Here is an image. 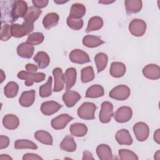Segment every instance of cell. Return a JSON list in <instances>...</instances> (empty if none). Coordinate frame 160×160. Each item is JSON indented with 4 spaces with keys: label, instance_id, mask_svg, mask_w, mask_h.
Wrapping results in <instances>:
<instances>
[{
    "label": "cell",
    "instance_id": "cell-27",
    "mask_svg": "<svg viewBox=\"0 0 160 160\" xmlns=\"http://www.w3.org/2000/svg\"><path fill=\"white\" fill-rule=\"evenodd\" d=\"M70 132L76 137L84 136L88 132V127L83 123L76 122L71 125L69 128Z\"/></svg>",
    "mask_w": 160,
    "mask_h": 160
},
{
    "label": "cell",
    "instance_id": "cell-8",
    "mask_svg": "<svg viewBox=\"0 0 160 160\" xmlns=\"http://www.w3.org/2000/svg\"><path fill=\"white\" fill-rule=\"evenodd\" d=\"M132 116V109L129 106H121L114 113L113 118L116 121L119 123H124L129 121Z\"/></svg>",
    "mask_w": 160,
    "mask_h": 160
},
{
    "label": "cell",
    "instance_id": "cell-45",
    "mask_svg": "<svg viewBox=\"0 0 160 160\" xmlns=\"http://www.w3.org/2000/svg\"><path fill=\"white\" fill-rule=\"evenodd\" d=\"M42 160V158L38 154L33 153H26L22 157V160Z\"/></svg>",
    "mask_w": 160,
    "mask_h": 160
},
{
    "label": "cell",
    "instance_id": "cell-20",
    "mask_svg": "<svg viewBox=\"0 0 160 160\" xmlns=\"http://www.w3.org/2000/svg\"><path fill=\"white\" fill-rule=\"evenodd\" d=\"M126 71V66L121 62H112L110 66L109 73L111 76L119 78L123 76Z\"/></svg>",
    "mask_w": 160,
    "mask_h": 160
},
{
    "label": "cell",
    "instance_id": "cell-43",
    "mask_svg": "<svg viewBox=\"0 0 160 160\" xmlns=\"http://www.w3.org/2000/svg\"><path fill=\"white\" fill-rule=\"evenodd\" d=\"M9 144V139L8 137L3 135L0 136V149H2L8 147Z\"/></svg>",
    "mask_w": 160,
    "mask_h": 160
},
{
    "label": "cell",
    "instance_id": "cell-7",
    "mask_svg": "<svg viewBox=\"0 0 160 160\" xmlns=\"http://www.w3.org/2000/svg\"><path fill=\"white\" fill-rule=\"evenodd\" d=\"M113 116V105L109 101H104L101 106L99 118L102 123H108Z\"/></svg>",
    "mask_w": 160,
    "mask_h": 160
},
{
    "label": "cell",
    "instance_id": "cell-17",
    "mask_svg": "<svg viewBox=\"0 0 160 160\" xmlns=\"http://www.w3.org/2000/svg\"><path fill=\"white\" fill-rule=\"evenodd\" d=\"M34 51V46L29 43L22 42L17 48V53L18 56L22 58H31Z\"/></svg>",
    "mask_w": 160,
    "mask_h": 160
},
{
    "label": "cell",
    "instance_id": "cell-46",
    "mask_svg": "<svg viewBox=\"0 0 160 160\" xmlns=\"http://www.w3.org/2000/svg\"><path fill=\"white\" fill-rule=\"evenodd\" d=\"M25 68L26 69V71L31 72H36L38 71V66L33 64H27L25 66Z\"/></svg>",
    "mask_w": 160,
    "mask_h": 160
},
{
    "label": "cell",
    "instance_id": "cell-22",
    "mask_svg": "<svg viewBox=\"0 0 160 160\" xmlns=\"http://www.w3.org/2000/svg\"><path fill=\"white\" fill-rule=\"evenodd\" d=\"M82 42L84 46L90 48H96L105 43V42L103 40H102L99 36L93 35L85 36L82 38Z\"/></svg>",
    "mask_w": 160,
    "mask_h": 160
},
{
    "label": "cell",
    "instance_id": "cell-26",
    "mask_svg": "<svg viewBox=\"0 0 160 160\" xmlns=\"http://www.w3.org/2000/svg\"><path fill=\"white\" fill-rule=\"evenodd\" d=\"M59 16L56 12H50L47 14L43 18L42 24L46 29H49L56 26L59 22Z\"/></svg>",
    "mask_w": 160,
    "mask_h": 160
},
{
    "label": "cell",
    "instance_id": "cell-32",
    "mask_svg": "<svg viewBox=\"0 0 160 160\" xmlns=\"http://www.w3.org/2000/svg\"><path fill=\"white\" fill-rule=\"evenodd\" d=\"M34 138L39 142L46 144V145H52L53 139L51 135L47 131L43 130L37 131L34 133Z\"/></svg>",
    "mask_w": 160,
    "mask_h": 160
},
{
    "label": "cell",
    "instance_id": "cell-9",
    "mask_svg": "<svg viewBox=\"0 0 160 160\" xmlns=\"http://www.w3.org/2000/svg\"><path fill=\"white\" fill-rule=\"evenodd\" d=\"M133 132L138 141L142 142L146 141L149 134V126L143 122H138L133 126Z\"/></svg>",
    "mask_w": 160,
    "mask_h": 160
},
{
    "label": "cell",
    "instance_id": "cell-10",
    "mask_svg": "<svg viewBox=\"0 0 160 160\" xmlns=\"http://www.w3.org/2000/svg\"><path fill=\"white\" fill-rule=\"evenodd\" d=\"M69 58L71 62L79 64H85L91 61L89 55L85 51L79 49L72 50L70 52Z\"/></svg>",
    "mask_w": 160,
    "mask_h": 160
},
{
    "label": "cell",
    "instance_id": "cell-49",
    "mask_svg": "<svg viewBox=\"0 0 160 160\" xmlns=\"http://www.w3.org/2000/svg\"><path fill=\"white\" fill-rule=\"evenodd\" d=\"M12 160V158L8 154H1L0 160Z\"/></svg>",
    "mask_w": 160,
    "mask_h": 160
},
{
    "label": "cell",
    "instance_id": "cell-14",
    "mask_svg": "<svg viewBox=\"0 0 160 160\" xmlns=\"http://www.w3.org/2000/svg\"><path fill=\"white\" fill-rule=\"evenodd\" d=\"M52 74L54 78L53 91L59 92L64 89L65 84L62 70L60 68H56L52 70Z\"/></svg>",
    "mask_w": 160,
    "mask_h": 160
},
{
    "label": "cell",
    "instance_id": "cell-15",
    "mask_svg": "<svg viewBox=\"0 0 160 160\" xmlns=\"http://www.w3.org/2000/svg\"><path fill=\"white\" fill-rule=\"evenodd\" d=\"M81 95L76 91L68 90L62 95V101L68 108L73 107L81 99Z\"/></svg>",
    "mask_w": 160,
    "mask_h": 160
},
{
    "label": "cell",
    "instance_id": "cell-25",
    "mask_svg": "<svg viewBox=\"0 0 160 160\" xmlns=\"http://www.w3.org/2000/svg\"><path fill=\"white\" fill-rule=\"evenodd\" d=\"M2 124L5 128L13 130L19 126V120L16 115L7 114L5 115L2 119Z\"/></svg>",
    "mask_w": 160,
    "mask_h": 160
},
{
    "label": "cell",
    "instance_id": "cell-12",
    "mask_svg": "<svg viewBox=\"0 0 160 160\" xmlns=\"http://www.w3.org/2000/svg\"><path fill=\"white\" fill-rule=\"evenodd\" d=\"M62 106L54 101L44 102L41 106V111L45 116H51L58 112Z\"/></svg>",
    "mask_w": 160,
    "mask_h": 160
},
{
    "label": "cell",
    "instance_id": "cell-42",
    "mask_svg": "<svg viewBox=\"0 0 160 160\" xmlns=\"http://www.w3.org/2000/svg\"><path fill=\"white\" fill-rule=\"evenodd\" d=\"M118 154H119V158L121 160H138V156L134 152L128 149H121L118 151Z\"/></svg>",
    "mask_w": 160,
    "mask_h": 160
},
{
    "label": "cell",
    "instance_id": "cell-41",
    "mask_svg": "<svg viewBox=\"0 0 160 160\" xmlns=\"http://www.w3.org/2000/svg\"><path fill=\"white\" fill-rule=\"evenodd\" d=\"M12 37L11 25L6 23H1L0 39L2 41H6Z\"/></svg>",
    "mask_w": 160,
    "mask_h": 160
},
{
    "label": "cell",
    "instance_id": "cell-40",
    "mask_svg": "<svg viewBox=\"0 0 160 160\" xmlns=\"http://www.w3.org/2000/svg\"><path fill=\"white\" fill-rule=\"evenodd\" d=\"M67 24L69 28L73 30H79L83 26V20L82 19H76L68 16L66 21Z\"/></svg>",
    "mask_w": 160,
    "mask_h": 160
},
{
    "label": "cell",
    "instance_id": "cell-11",
    "mask_svg": "<svg viewBox=\"0 0 160 160\" xmlns=\"http://www.w3.org/2000/svg\"><path fill=\"white\" fill-rule=\"evenodd\" d=\"M72 119L73 118L68 114H61L53 118L51 122V124L52 128L54 129L61 130L64 129Z\"/></svg>",
    "mask_w": 160,
    "mask_h": 160
},
{
    "label": "cell",
    "instance_id": "cell-3",
    "mask_svg": "<svg viewBox=\"0 0 160 160\" xmlns=\"http://www.w3.org/2000/svg\"><path fill=\"white\" fill-rule=\"evenodd\" d=\"M28 8L27 3L24 1H12L10 14L11 22L16 21L19 18H24L28 11Z\"/></svg>",
    "mask_w": 160,
    "mask_h": 160
},
{
    "label": "cell",
    "instance_id": "cell-38",
    "mask_svg": "<svg viewBox=\"0 0 160 160\" xmlns=\"http://www.w3.org/2000/svg\"><path fill=\"white\" fill-rule=\"evenodd\" d=\"M52 78L49 76L47 82L39 87V96L41 98L49 97L52 94Z\"/></svg>",
    "mask_w": 160,
    "mask_h": 160
},
{
    "label": "cell",
    "instance_id": "cell-28",
    "mask_svg": "<svg viewBox=\"0 0 160 160\" xmlns=\"http://www.w3.org/2000/svg\"><path fill=\"white\" fill-rule=\"evenodd\" d=\"M86 14V8L81 3H74L72 4L69 16L76 19H82Z\"/></svg>",
    "mask_w": 160,
    "mask_h": 160
},
{
    "label": "cell",
    "instance_id": "cell-30",
    "mask_svg": "<svg viewBox=\"0 0 160 160\" xmlns=\"http://www.w3.org/2000/svg\"><path fill=\"white\" fill-rule=\"evenodd\" d=\"M104 94V88L99 84H94L90 86L86 92V97L89 98H97L103 96Z\"/></svg>",
    "mask_w": 160,
    "mask_h": 160
},
{
    "label": "cell",
    "instance_id": "cell-16",
    "mask_svg": "<svg viewBox=\"0 0 160 160\" xmlns=\"http://www.w3.org/2000/svg\"><path fill=\"white\" fill-rule=\"evenodd\" d=\"M36 97V92L34 90L32 89L30 91H26L22 92L21 94L19 99V102L20 105L22 107L28 108L30 107L32 105V104L34 102Z\"/></svg>",
    "mask_w": 160,
    "mask_h": 160
},
{
    "label": "cell",
    "instance_id": "cell-23",
    "mask_svg": "<svg viewBox=\"0 0 160 160\" xmlns=\"http://www.w3.org/2000/svg\"><path fill=\"white\" fill-rule=\"evenodd\" d=\"M96 154L101 160H109L112 159L111 148L105 144H99L96 148Z\"/></svg>",
    "mask_w": 160,
    "mask_h": 160
},
{
    "label": "cell",
    "instance_id": "cell-19",
    "mask_svg": "<svg viewBox=\"0 0 160 160\" xmlns=\"http://www.w3.org/2000/svg\"><path fill=\"white\" fill-rule=\"evenodd\" d=\"M64 77V82L66 84V90H69L75 84L77 78L76 69L74 68H68L66 70Z\"/></svg>",
    "mask_w": 160,
    "mask_h": 160
},
{
    "label": "cell",
    "instance_id": "cell-53",
    "mask_svg": "<svg viewBox=\"0 0 160 160\" xmlns=\"http://www.w3.org/2000/svg\"><path fill=\"white\" fill-rule=\"evenodd\" d=\"M54 2L56 4H64V3H66L68 2V1H59V0H54Z\"/></svg>",
    "mask_w": 160,
    "mask_h": 160
},
{
    "label": "cell",
    "instance_id": "cell-33",
    "mask_svg": "<svg viewBox=\"0 0 160 160\" xmlns=\"http://www.w3.org/2000/svg\"><path fill=\"white\" fill-rule=\"evenodd\" d=\"M41 13L42 11L40 9L35 7L34 6H32L28 8V11L23 18L24 21L34 23V22L39 18Z\"/></svg>",
    "mask_w": 160,
    "mask_h": 160
},
{
    "label": "cell",
    "instance_id": "cell-2",
    "mask_svg": "<svg viewBox=\"0 0 160 160\" xmlns=\"http://www.w3.org/2000/svg\"><path fill=\"white\" fill-rule=\"evenodd\" d=\"M11 29L12 36L16 38H22L34 30V23L24 21L22 24H12L11 25Z\"/></svg>",
    "mask_w": 160,
    "mask_h": 160
},
{
    "label": "cell",
    "instance_id": "cell-31",
    "mask_svg": "<svg viewBox=\"0 0 160 160\" xmlns=\"http://www.w3.org/2000/svg\"><path fill=\"white\" fill-rule=\"evenodd\" d=\"M103 26V20L99 16H93L89 19L88 26L86 29V32L98 31Z\"/></svg>",
    "mask_w": 160,
    "mask_h": 160
},
{
    "label": "cell",
    "instance_id": "cell-52",
    "mask_svg": "<svg viewBox=\"0 0 160 160\" xmlns=\"http://www.w3.org/2000/svg\"><path fill=\"white\" fill-rule=\"evenodd\" d=\"M154 159H157V160H159L160 159V151H158L155 154H154Z\"/></svg>",
    "mask_w": 160,
    "mask_h": 160
},
{
    "label": "cell",
    "instance_id": "cell-6",
    "mask_svg": "<svg viewBox=\"0 0 160 160\" xmlns=\"http://www.w3.org/2000/svg\"><path fill=\"white\" fill-rule=\"evenodd\" d=\"M129 31L132 35L140 37L144 35L146 30V23L140 19H132L129 24Z\"/></svg>",
    "mask_w": 160,
    "mask_h": 160
},
{
    "label": "cell",
    "instance_id": "cell-37",
    "mask_svg": "<svg viewBox=\"0 0 160 160\" xmlns=\"http://www.w3.org/2000/svg\"><path fill=\"white\" fill-rule=\"evenodd\" d=\"M94 72L92 66H87L81 69V79L82 82H89L94 79Z\"/></svg>",
    "mask_w": 160,
    "mask_h": 160
},
{
    "label": "cell",
    "instance_id": "cell-21",
    "mask_svg": "<svg viewBox=\"0 0 160 160\" xmlns=\"http://www.w3.org/2000/svg\"><path fill=\"white\" fill-rule=\"evenodd\" d=\"M124 4L128 14L138 12L142 7V2L140 0H126Z\"/></svg>",
    "mask_w": 160,
    "mask_h": 160
},
{
    "label": "cell",
    "instance_id": "cell-29",
    "mask_svg": "<svg viewBox=\"0 0 160 160\" xmlns=\"http://www.w3.org/2000/svg\"><path fill=\"white\" fill-rule=\"evenodd\" d=\"M60 148L65 151L74 152L76 149V143L71 136H65L59 145Z\"/></svg>",
    "mask_w": 160,
    "mask_h": 160
},
{
    "label": "cell",
    "instance_id": "cell-1",
    "mask_svg": "<svg viewBox=\"0 0 160 160\" xmlns=\"http://www.w3.org/2000/svg\"><path fill=\"white\" fill-rule=\"evenodd\" d=\"M18 78L25 81V85L31 86L34 82H40L45 79L46 74L43 72H31L21 71L18 72Z\"/></svg>",
    "mask_w": 160,
    "mask_h": 160
},
{
    "label": "cell",
    "instance_id": "cell-34",
    "mask_svg": "<svg viewBox=\"0 0 160 160\" xmlns=\"http://www.w3.org/2000/svg\"><path fill=\"white\" fill-rule=\"evenodd\" d=\"M94 61L98 72H100L106 68L108 62V57L107 54L104 52H99L95 56Z\"/></svg>",
    "mask_w": 160,
    "mask_h": 160
},
{
    "label": "cell",
    "instance_id": "cell-48",
    "mask_svg": "<svg viewBox=\"0 0 160 160\" xmlns=\"http://www.w3.org/2000/svg\"><path fill=\"white\" fill-rule=\"evenodd\" d=\"M153 138H154V140L156 142H157L158 144L160 143V129H158L154 132Z\"/></svg>",
    "mask_w": 160,
    "mask_h": 160
},
{
    "label": "cell",
    "instance_id": "cell-47",
    "mask_svg": "<svg viewBox=\"0 0 160 160\" xmlns=\"http://www.w3.org/2000/svg\"><path fill=\"white\" fill-rule=\"evenodd\" d=\"M82 160H86V159H94V158L92 157V153L88 151H84L83 152V156L82 158Z\"/></svg>",
    "mask_w": 160,
    "mask_h": 160
},
{
    "label": "cell",
    "instance_id": "cell-36",
    "mask_svg": "<svg viewBox=\"0 0 160 160\" xmlns=\"http://www.w3.org/2000/svg\"><path fill=\"white\" fill-rule=\"evenodd\" d=\"M14 148L16 149H37V145L32 141L28 139H18L14 142Z\"/></svg>",
    "mask_w": 160,
    "mask_h": 160
},
{
    "label": "cell",
    "instance_id": "cell-4",
    "mask_svg": "<svg viewBox=\"0 0 160 160\" xmlns=\"http://www.w3.org/2000/svg\"><path fill=\"white\" fill-rule=\"evenodd\" d=\"M96 110V106L95 104L91 102H85L79 107L77 114L81 119L91 120L95 118L94 113Z\"/></svg>",
    "mask_w": 160,
    "mask_h": 160
},
{
    "label": "cell",
    "instance_id": "cell-24",
    "mask_svg": "<svg viewBox=\"0 0 160 160\" xmlns=\"http://www.w3.org/2000/svg\"><path fill=\"white\" fill-rule=\"evenodd\" d=\"M33 60L38 65L40 69H44L47 68L50 62V58L49 55L44 51H39L33 58Z\"/></svg>",
    "mask_w": 160,
    "mask_h": 160
},
{
    "label": "cell",
    "instance_id": "cell-13",
    "mask_svg": "<svg viewBox=\"0 0 160 160\" xmlns=\"http://www.w3.org/2000/svg\"><path fill=\"white\" fill-rule=\"evenodd\" d=\"M142 74L148 79L156 80L160 78V68L157 64H149L142 69Z\"/></svg>",
    "mask_w": 160,
    "mask_h": 160
},
{
    "label": "cell",
    "instance_id": "cell-35",
    "mask_svg": "<svg viewBox=\"0 0 160 160\" xmlns=\"http://www.w3.org/2000/svg\"><path fill=\"white\" fill-rule=\"evenodd\" d=\"M4 94L8 98H14L19 91L18 84L14 81L9 82L4 87Z\"/></svg>",
    "mask_w": 160,
    "mask_h": 160
},
{
    "label": "cell",
    "instance_id": "cell-5",
    "mask_svg": "<svg viewBox=\"0 0 160 160\" xmlns=\"http://www.w3.org/2000/svg\"><path fill=\"white\" fill-rule=\"evenodd\" d=\"M130 94L131 90L129 87L126 85L121 84L112 88L109 92V96L118 101H124L129 97Z\"/></svg>",
    "mask_w": 160,
    "mask_h": 160
},
{
    "label": "cell",
    "instance_id": "cell-50",
    "mask_svg": "<svg viewBox=\"0 0 160 160\" xmlns=\"http://www.w3.org/2000/svg\"><path fill=\"white\" fill-rule=\"evenodd\" d=\"M114 2V1H109V0H108V1H99V3L104 4H108L112 3Z\"/></svg>",
    "mask_w": 160,
    "mask_h": 160
},
{
    "label": "cell",
    "instance_id": "cell-44",
    "mask_svg": "<svg viewBox=\"0 0 160 160\" xmlns=\"http://www.w3.org/2000/svg\"><path fill=\"white\" fill-rule=\"evenodd\" d=\"M32 2L35 7L41 9L45 8L48 4L49 1L48 0H33Z\"/></svg>",
    "mask_w": 160,
    "mask_h": 160
},
{
    "label": "cell",
    "instance_id": "cell-18",
    "mask_svg": "<svg viewBox=\"0 0 160 160\" xmlns=\"http://www.w3.org/2000/svg\"><path fill=\"white\" fill-rule=\"evenodd\" d=\"M117 142L120 145H131L132 144V139L128 130L122 129L119 130L115 135Z\"/></svg>",
    "mask_w": 160,
    "mask_h": 160
},
{
    "label": "cell",
    "instance_id": "cell-39",
    "mask_svg": "<svg viewBox=\"0 0 160 160\" xmlns=\"http://www.w3.org/2000/svg\"><path fill=\"white\" fill-rule=\"evenodd\" d=\"M44 36L42 33L36 32L29 35L27 39V42L32 46H36L42 43L44 41Z\"/></svg>",
    "mask_w": 160,
    "mask_h": 160
},
{
    "label": "cell",
    "instance_id": "cell-51",
    "mask_svg": "<svg viewBox=\"0 0 160 160\" xmlns=\"http://www.w3.org/2000/svg\"><path fill=\"white\" fill-rule=\"evenodd\" d=\"M1 83H2L6 78V76H5L4 72H3V71L2 69H1Z\"/></svg>",
    "mask_w": 160,
    "mask_h": 160
}]
</instances>
